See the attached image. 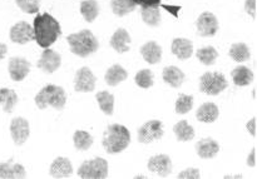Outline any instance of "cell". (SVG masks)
<instances>
[{
	"instance_id": "1",
	"label": "cell",
	"mask_w": 257,
	"mask_h": 179,
	"mask_svg": "<svg viewBox=\"0 0 257 179\" xmlns=\"http://www.w3.org/2000/svg\"><path fill=\"white\" fill-rule=\"evenodd\" d=\"M33 29H34L35 40H37L38 45L44 49L54 44L62 34L60 24L48 13L35 17Z\"/></svg>"
},
{
	"instance_id": "2",
	"label": "cell",
	"mask_w": 257,
	"mask_h": 179,
	"mask_svg": "<svg viewBox=\"0 0 257 179\" xmlns=\"http://www.w3.org/2000/svg\"><path fill=\"white\" fill-rule=\"evenodd\" d=\"M103 148L109 154L123 152L131 143V134L124 125L110 124L103 134Z\"/></svg>"
},
{
	"instance_id": "3",
	"label": "cell",
	"mask_w": 257,
	"mask_h": 179,
	"mask_svg": "<svg viewBox=\"0 0 257 179\" xmlns=\"http://www.w3.org/2000/svg\"><path fill=\"white\" fill-rule=\"evenodd\" d=\"M67 42L70 47V52L80 58H87L90 54L95 53L99 48L97 38L94 37L90 30L84 29L79 33L69 34L67 37Z\"/></svg>"
},
{
	"instance_id": "4",
	"label": "cell",
	"mask_w": 257,
	"mask_h": 179,
	"mask_svg": "<svg viewBox=\"0 0 257 179\" xmlns=\"http://www.w3.org/2000/svg\"><path fill=\"white\" fill-rule=\"evenodd\" d=\"M67 102V95L64 89L58 85H45L37 95H35V104L39 109H45L47 107H53L57 110H62Z\"/></svg>"
},
{
	"instance_id": "5",
	"label": "cell",
	"mask_w": 257,
	"mask_h": 179,
	"mask_svg": "<svg viewBox=\"0 0 257 179\" xmlns=\"http://www.w3.org/2000/svg\"><path fill=\"white\" fill-rule=\"evenodd\" d=\"M78 177L83 179H104L108 177V162L104 158L85 160L78 169Z\"/></svg>"
},
{
	"instance_id": "6",
	"label": "cell",
	"mask_w": 257,
	"mask_h": 179,
	"mask_svg": "<svg viewBox=\"0 0 257 179\" xmlns=\"http://www.w3.org/2000/svg\"><path fill=\"white\" fill-rule=\"evenodd\" d=\"M227 87L228 83L222 73L207 72L200 79V90L207 95H218Z\"/></svg>"
},
{
	"instance_id": "7",
	"label": "cell",
	"mask_w": 257,
	"mask_h": 179,
	"mask_svg": "<svg viewBox=\"0 0 257 179\" xmlns=\"http://www.w3.org/2000/svg\"><path fill=\"white\" fill-rule=\"evenodd\" d=\"M163 124L160 120H150L146 122L138 129V140L143 144H150L155 140L161 139L163 137Z\"/></svg>"
},
{
	"instance_id": "8",
	"label": "cell",
	"mask_w": 257,
	"mask_h": 179,
	"mask_svg": "<svg viewBox=\"0 0 257 179\" xmlns=\"http://www.w3.org/2000/svg\"><path fill=\"white\" fill-rule=\"evenodd\" d=\"M10 40L15 44H27V43L35 40L34 29L27 22H19L13 25L9 32Z\"/></svg>"
},
{
	"instance_id": "9",
	"label": "cell",
	"mask_w": 257,
	"mask_h": 179,
	"mask_svg": "<svg viewBox=\"0 0 257 179\" xmlns=\"http://www.w3.org/2000/svg\"><path fill=\"white\" fill-rule=\"evenodd\" d=\"M97 78L93 74L92 70L87 67H83L75 73L74 78V89L79 93H89L93 92L95 88Z\"/></svg>"
},
{
	"instance_id": "10",
	"label": "cell",
	"mask_w": 257,
	"mask_h": 179,
	"mask_svg": "<svg viewBox=\"0 0 257 179\" xmlns=\"http://www.w3.org/2000/svg\"><path fill=\"white\" fill-rule=\"evenodd\" d=\"M198 34L201 37H213L218 32V20L211 12H205L196 20Z\"/></svg>"
},
{
	"instance_id": "11",
	"label": "cell",
	"mask_w": 257,
	"mask_h": 179,
	"mask_svg": "<svg viewBox=\"0 0 257 179\" xmlns=\"http://www.w3.org/2000/svg\"><path fill=\"white\" fill-rule=\"evenodd\" d=\"M10 134H12V138L15 144L23 145L27 142L30 134L29 122L22 117L14 118L12 123H10Z\"/></svg>"
},
{
	"instance_id": "12",
	"label": "cell",
	"mask_w": 257,
	"mask_h": 179,
	"mask_svg": "<svg viewBox=\"0 0 257 179\" xmlns=\"http://www.w3.org/2000/svg\"><path fill=\"white\" fill-rule=\"evenodd\" d=\"M148 169L158 177L166 178L172 172V160L167 154L153 155L148 160Z\"/></svg>"
},
{
	"instance_id": "13",
	"label": "cell",
	"mask_w": 257,
	"mask_h": 179,
	"mask_svg": "<svg viewBox=\"0 0 257 179\" xmlns=\"http://www.w3.org/2000/svg\"><path fill=\"white\" fill-rule=\"evenodd\" d=\"M60 64H62V58H60L59 53L47 48L43 52L39 62L37 63V67L40 68L43 72L48 73V74H52V73H54L60 67Z\"/></svg>"
},
{
	"instance_id": "14",
	"label": "cell",
	"mask_w": 257,
	"mask_h": 179,
	"mask_svg": "<svg viewBox=\"0 0 257 179\" xmlns=\"http://www.w3.org/2000/svg\"><path fill=\"white\" fill-rule=\"evenodd\" d=\"M8 70H9L10 78L14 82H20V80H23L29 74L30 63L27 59H24V58H10L9 64H8Z\"/></svg>"
},
{
	"instance_id": "15",
	"label": "cell",
	"mask_w": 257,
	"mask_h": 179,
	"mask_svg": "<svg viewBox=\"0 0 257 179\" xmlns=\"http://www.w3.org/2000/svg\"><path fill=\"white\" fill-rule=\"evenodd\" d=\"M196 152L202 159L215 158L220 152V144L212 138H203L196 144Z\"/></svg>"
},
{
	"instance_id": "16",
	"label": "cell",
	"mask_w": 257,
	"mask_h": 179,
	"mask_svg": "<svg viewBox=\"0 0 257 179\" xmlns=\"http://www.w3.org/2000/svg\"><path fill=\"white\" fill-rule=\"evenodd\" d=\"M49 174L53 178H69L73 174L72 163L68 158L58 157L50 165Z\"/></svg>"
},
{
	"instance_id": "17",
	"label": "cell",
	"mask_w": 257,
	"mask_h": 179,
	"mask_svg": "<svg viewBox=\"0 0 257 179\" xmlns=\"http://www.w3.org/2000/svg\"><path fill=\"white\" fill-rule=\"evenodd\" d=\"M171 50L180 60L190 59L193 54V44L186 38H176L172 42Z\"/></svg>"
},
{
	"instance_id": "18",
	"label": "cell",
	"mask_w": 257,
	"mask_h": 179,
	"mask_svg": "<svg viewBox=\"0 0 257 179\" xmlns=\"http://www.w3.org/2000/svg\"><path fill=\"white\" fill-rule=\"evenodd\" d=\"M27 177L25 168L19 163H0V179H20Z\"/></svg>"
},
{
	"instance_id": "19",
	"label": "cell",
	"mask_w": 257,
	"mask_h": 179,
	"mask_svg": "<svg viewBox=\"0 0 257 179\" xmlns=\"http://www.w3.org/2000/svg\"><path fill=\"white\" fill-rule=\"evenodd\" d=\"M141 54L148 64H157L162 58V48L156 42H147L141 47Z\"/></svg>"
},
{
	"instance_id": "20",
	"label": "cell",
	"mask_w": 257,
	"mask_h": 179,
	"mask_svg": "<svg viewBox=\"0 0 257 179\" xmlns=\"http://www.w3.org/2000/svg\"><path fill=\"white\" fill-rule=\"evenodd\" d=\"M131 35L123 28H119L110 38V47L118 53H125L130 50Z\"/></svg>"
},
{
	"instance_id": "21",
	"label": "cell",
	"mask_w": 257,
	"mask_h": 179,
	"mask_svg": "<svg viewBox=\"0 0 257 179\" xmlns=\"http://www.w3.org/2000/svg\"><path fill=\"white\" fill-rule=\"evenodd\" d=\"M220 110L215 103H203L196 112V118L202 123H213L218 118Z\"/></svg>"
},
{
	"instance_id": "22",
	"label": "cell",
	"mask_w": 257,
	"mask_h": 179,
	"mask_svg": "<svg viewBox=\"0 0 257 179\" xmlns=\"http://www.w3.org/2000/svg\"><path fill=\"white\" fill-rule=\"evenodd\" d=\"M142 20L150 27H160L161 24V12L160 5H142L141 8Z\"/></svg>"
},
{
	"instance_id": "23",
	"label": "cell",
	"mask_w": 257,
	"mask_h": 179,
	"mask_svg": "<svg viewBox=\"0 0 257 179\" xmlns=\"http://www.w3.org/2000/svg\"><path fill=\"white\" fill-rule=\"evenodd\" d=\"M162 77L165 83H167L168 85H171L172 88H180L185 80V73L180 68L170 65V67H166L163 69Z\"/></svg>"
},
{
	"instance_id": "24",
	"label": "cell",
	"mask_w": 257,
	"mask_h": 179,
	"mask_svg": "<svg viewBox=\"0 0 257 179\" xmlns=\"http://www.w3.org/2000/svg\"><path fill=\"white\" fill-rule=\"evenodd\" d=\"M232 75V80L235 83V85L237 87H246V85H250L253 80V73L250 68H247L246 65H238L231 73Z\"/></svg>"
},
{
	"instance_id": "25",
	"label": "cell",
	"mask_w": 257,
	"mask_h": 179,
	"mask_svg": "<svg viewBox=\"0 0 257 179\" xmlns=\"http://www.w3.org/2000/svg\"><path fill=\"white\" fill-rule=\"evenodd\" d=\"M127 77H128L127 70H125L123 67H120V65L114 64L107 70L104 79L108 85H110V87H115V85H118L119 83L124 82V80L127 79Z\"/></svg>"
},
{
	"instance_id": "26",
	"label": "cell",
	"mask_w": 257,
	"mask_h": 179,
	"mask_svg": "<svg viewBox=\"0 0 257 179\" xmlns=\"http://www.w3.org/2000/svg\"><path fill=\"white\" fill-rule=\"evenodd\" d=\"M173 132L180 142H190L195 138V129L192 125L188 124L187 120H181L177 124H175Z\"/></svg>"
},
{
	"instance_id": "27",
	"label": "cell",
	"mask_w": 257,
	"mask_h": 179,
	"mask_svg": "<svg viewBox=\"0 0 257 179\" xmlns=\"http://www.w3.org/2000/svg\"><path fill=\"white\" fill-rule=\"evenodd\" d=\"M80 14L83 15L85 22H94L99 14V5L95 0H84L80 3Z\"/></svg>"
},
{
	"instance_id": "28",
	"label": "cell",
	"mask_w": 257,
	"mask_h": 179,
	"mask_svg": "<svg viewBox=\"0 0 257 179\" xmlns=\"http://www.w3.org/2000/svg\"><path fill=\"white\" fill-rule=\"evenodd\" d=\"M110 8L117 17H124L135 12L137 4L133 0H110Z\"/></svg>"
},
{
	"instance_id": "29",
	"label": "cell",
	"mask_w": 257,
	"mask_h": 179,
	"mask_svg": "<svg viewBox=\"0 0 257 179\" xmlns=\"http://www.w3.org/2000/svg\"><path fill=\"white\" fill-rule=\"evenodd\" d=\"M95 98H97V102L100 110L104 114L112 115L113 110H114V95L103 90V92H98L95 94Z\"/></svg>"
},
{
	"instance_id": "30",
	"label": "cell",
	"mask_w": 257,
	"mask_h": 179,
	"mask_svg": "<svg viewBox=\"0 0 257 179\" xmlns=\"http://www.w3.org/2000/svg\"><path fill=\"white\" fill-rule=\"evenodd\" d=\"M18 103V95L14 90L2 88L0 89V105H3L5 113H12Z\"/></svg>"
},
{
	"instance_id": "31",
	"label": "cell",
	"mask_w": 257,
	"mask_h": 179,
	"mask_svg": "<svg viewBox=\"0 0 257 179\" xmlns=\"http://www.w3.org/2000/svg\"><path fill=\"white\" fill-rule=\"evenodd\" d=\"M228 54H230V57L232 58L235 62L238 63L247 62L251 58L250 49H248V47L245 43H236V44L231 45Z\"/></svg>"
},
{
	"instance_id": "32",
	"label": "cell",
	"mask_w": 257,
	"mask_h": 179,
	"mask_svg": "<svg viewBox=\"0 0 257 179\" xmlns=\"http://www.w3.org/2000/svg\"><path fill=\"white\" fill-rule=\"evenodd\" d=\"M73 143L78 150H88L93 144V137L85 130H77L73 135Z\"/></svg>"
},
{
	"instance_id": "33",
	"label": "cell",
	"mask_w": 257,
	"mask_h": 179,
	"mask_svg": "<svg viewBox=\"0 0 257 179\" xmlns=\"http://www.w3.org/2000/svg\"><path fill=\"white\" fill-rule=\"evenodd\" d=\"M196 57H197V59L200 60L202 64L213 65L216 63V59H217L218 53L213 47H205L200 48V49L196 52Z\"/></svg>"
},
{
	"instance_id": "34",
	"label": "cell",
	"mask_w": 257,
	"mask_h": 179,
	"mask_svg": "<svg viewBox=\"0 0 257 179\" xmlns=\"http://www.w3.org/2000/svg\"><path fill=\"white\" fill-rule=\"evenodd\" d=\"M193 108V97L187 94H180L176 102V113L177 114H187Z\"/></svg>"
},
{
	"instance_id": "35",
	"label": "cell",
	"mask_w": 257,
	"mask_h": 179,
	"mask_svg": "<svg viewBox=\"0 0 257 179\" xmlns=\"http://www.w3.org/2000/svg\"><path fill=\"white\" fill-rule=\"evenodd\" d=\"M136 84L143 89H148L153 85V73L150 69H142L136 74Z\"/></svg>"
},
{
	"instance_id": "36",
	"label": "cell",
	"mask_w": 257,
	"mask_h": 179,
	"mask_svg": "<svg viewBox=\"0 0 257 179\" xmlns=\"http://www.w3.org/2000/svg\"><path fill=\"white\" fill-rule=\"evenodd\" d=\"M15 3L27 14H35L39 12L40 0H15Z\"/></svg>"
},
{
	"instance_id": "37",
	"label": "cell",
	"mask_w": 257,
	"mask_h": 179,
	"mask_svg": "<svg viewBox=\"0 0 257 179\" xmlns=\"http://www.w3.org/2000/svg\"><path fill=\"white\" fill-rule=\"evenodd\" d=\"M180 179H200L201 173L197 168H188V169L182 170L180 174L177 175Z\"/></svg>"
},
{
	"instance_id": "38",
	"label": "cell",
	"mask_w": 257,
	"mask_h": 179,
	"mask_svg": "<svg viewBox=\"0 0 257 179\" xmlns=\"http://www.w3.org/2000/svg\"><path fill=\"white\" fill-rule=\"evenodd\" d=\"M256 8L257 0H246L245 2V10L248 15L252 17V19H256Z\"/></svg>"
},
{
	"instance_id": "39",
	"label": "cell",
	"mask_w": 257,
	"mask_h": 179,
	"mask_svg": "<svg viewBox=\"0 0 257 179\" xmlns=\"http://www.w3.org/2000/svg\"><path fill=\"white\" fill-rule=\"evenodd\" d=\"M246 128H247V130L250 132V134L252 135V137H256V117L252 118L250 122H247Z\"/></svg>"
},
{
	"instance_id": "40",
	"label": "cell",
	"mask_w": 257,
	"mask_h": 179,
	"mask_svg": "<svg viewBox=\"0 0 257 179\" xmlns=\"http://www.w3.org/2000/svg\"><path fill=\"white\" fill-rule=\"evenodd\" d=\"M137 5H161L162 0H133Z\"/></svg>"
},
{
	"instance_id": "41",
	"label": "cell",
	"mask_w": 257,
	"mask_h": 179,
	"mask_svg": "<svg viewBox=\"0 0 257 179\" xmlns=\"http://www.w3.org/2000/svg\"><path fill=\"white\" fill-rule=\"evenodd\" d=\"M247 165L248 167H256V148H253L252 150H251L250 155H248L247 158Z\"/></svg>"
},
{
	"instance_id": "42",
	"label": "cell",
	"mask_w": 257,
	"mask_h": 179,
	"mask_svg": "<svg viewBox=\"0 0 257 179\" xmlns=\"http://www.w3.org/2000/svg\"><path fill=\"white\" fill-rule=\"evenodd\" d=\"M7 52H8L7 45L3 44V43H0V60L4 59L5 55H7Z\"/></svg>"
}]
</instances>
